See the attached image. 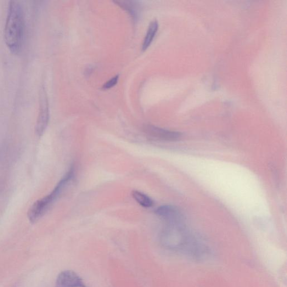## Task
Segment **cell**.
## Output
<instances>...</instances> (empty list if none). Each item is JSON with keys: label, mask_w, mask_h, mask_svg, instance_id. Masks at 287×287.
Wrapping results in <instances>:
<instances>
[{"label": "cell", "mask_w": 287, "mask_h": 287, "mask_svg": "<svg viewBox=\"0 0 287 287\" xmlns=\"http://www.w3.org/2000/svg\"><path fill=\"white\" fill-rule=\"evenodd\" d=\"M163 237L171 248L194 259L201 260L209 254L204 242L191 232L182 223L168 224Z\"/></svg>", "instance_id": "obj_1"}, {"label": "cell", "mask_w": 287, "mask_h": 287, "mask_svg": "<svg viewBox=\"0 0 287 287\" xmlns=\"http://www.w3.org/2000/svg\"><path fill=\"white\" fill-rule=\"evenodd\" d=\"M24 35V11L18 1L9 3L4 36L6 45L11 54H19L23 44Z\"/></svg>", "instance_id": "obj_2"}, {"label": "cell", "mask_w": 287, "mask_h": 287, "mask_svg": "<svg viewBox=\"0 0 287 287\" xmlns=\"http://www.w3.org/2000/svg\"><path fill=\"white\" fill-rule=\"evenodd\" d=\"M49 120V103L46 88L42 85L39 92V111L35 127L38 137L43 136Z\"/></svg>", "instance_id": "obj_3"}, {"label": "cell", "mask_w": 287, "mask_h": 287, "mask_svg": "<svg viewBox=\"0 0 287 287\" xmlns=\"http://www.w3.org/2000/svg\"><path fill=\"white\" fill-rule=\"evenodd\" d=\"M57 198L51 192L44 198L36 201L30 208L28 217L32 223L37 222L46 213Z\"/></svg>", "instance_id": "obj_4"}, {"label": "cell", "mask_w": 287, "mask_h": 287, "mask_svg": "<svg viewBox=\"0 0 287 287\" xmlns=\"http://www.w3.org/2000/svg\"><path fill=\"white\" fill-rule=\"evenodd\" d=\"M144 132L150 139L162 142H175L181 137V134L178 132L165 130L153 125H146Z\"/></svg>", "instance_id": "obj_5"}, {"label": "cell", "mask_w": 287, "mask_h": 287, "mask_svg": "<svg viewBox=\"0 0 287 287\" xmlns=\"http://www.w3.org/2000/svg\"><path fill=\"white\" fill-rule=\"evenodd\" d=\"M55 287H88L75 272L67 270L61 272L56 280Z\"/></svg>", "instance_id": "obj_6"}, {"label": "cell", "mask_w": 287, "mask_h": 287, "mask_svg": "<svg viewBox=\"0 0 287 287\" xmlns=\"http://www.w3.org/2000/svg\"><path fill=\"white\" fill-rule=\"evenodd\" d=\"M156 215L168 223H182L184 217L181 212L175 206L163 205L157 208Z\"/></svg>", "instance_id": "obj_7"}, {"label": "cell", "mask_w": 287, "mask_h": 287, "mask_svg": "<svg viewBox=\"0 0 287 287\" xmlns=\"http://www.w3.org/2000/svg\"><path fill=\"white\" fill-rule=\"evenodd\" d=\"M159 22L156 20L151 22L142 45V50L143 51L147 49L150 46L155 37L158 30H159Z\"/></svg>", "instance_id": "obj_8"}, {"label": "cell", "mask_w": 287, "mask_h": 287, "mask_svg": "<svg viewBox=\"0 0 287 287\" xmlns=\"http://www.w3.org/2000/svg\"><path fill=\"white\" fill-rule=\"evenodd\" d=\"M133 198L138 203L144 207H150L153 205V201L147 195L138 191H134L132 193Z\"/></svg>", "instance_id": "obj_9"}, {"label": "cell", "mask_w": 287, "mask_h": 287, "mask_svg": "<svg viewBox=\"0 0 287 287\" xmlns=\"http://www.w3.org/2000/svg\"><path fill=\"white\" fill-rule=\"evenodd\" d=\"M118 5L127 11L131 14L133 19H136L138 16V7L137 4L135 2L131 1H115Z\"/></svg>", "instance_id": "obj_10"}, {"label": "cell", "mask_w": 287, "mask_h": 287, "mask_svg": "<svg viewBox=\"0 0 287 287\" xmlns=\"http://www.w3.org/2000/svg\"><path fill=\"white\" fill-rule=\"evenodd\" d=\"M119 76L116 75L104 84L103 89H109L115 87L119 81Z\"/></svg>", "instance_id": "obj_11"}]
</instances>
